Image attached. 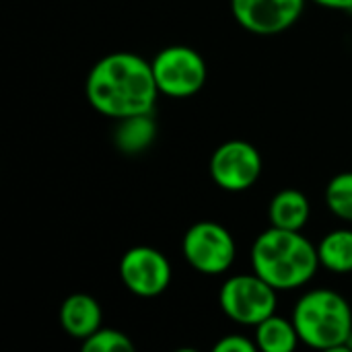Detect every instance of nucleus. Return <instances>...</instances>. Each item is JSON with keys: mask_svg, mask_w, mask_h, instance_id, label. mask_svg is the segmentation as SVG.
Listing matches in <instances>:
<instances>
[{"mask_svg": "<svg viewBox=\"0 0 352 352\" xmlns=\"http://www.w3.org/2000/svg\"><path fill=\"white\" fill-rule=\"evenodd\" d=\"M311 214L309 200L303 192L299 190H280L268 208L270 225L278 229H289V231H301Z\"/></svg>", "mask_w": 352, "mask_h": 352, "instance_id": "nucleus-11", "label": "nucleus"}, {"mask_svg": "<svg viewBox=\"0 0 352 352\" xmlns=\"http://www.w3.org/2000/svg\"><path fill=\"white\" fill-rule=\"evenodd\" d=\"M155 136H157V126L151 113H140V116L118 120L116 134H113L118 148L128 155H136L148 148Z\"/></svg>", "mask_w": 352, "mask_h": 352, "instance_id": "nucleus-13", "label": "nucleus"}, {"mask_svg": "<svg viewBox=\"0 0 352 352\" xmlns=\"http://www.w3.org/2000/svg\"><path fill=\"white\" fill-rule=\"evenodd\" d=\"M182 252L186 262L206 276L227 272L237 256L233 235L223 225L212 221L192 225L182 239Z\"/></svg>", "mask_w": 352, "mask_h": 352, "instance_id": "nucleus-5", "label": "nucleus"}, {"mask_svg": "<svg viewBox=\"0 0 352 352\" xmlns=\"http://www.w3.org/2000/svg\"><path fill=\"white\" fill-rule=\"evenodd\" d=\"M151 66L159 93L173 99L192 97L206 82V62L188 45H169L161 50Z\"/></svg>", "mask_w": 352, "mask_h": 352, "instance_id": "nucleus-6", "label": "nucleus"}, {"mask_svg": "<svg viewBox=\"0 0 352 352\" xmlns=\"http://www.w3.org/2000/svg\"><path fill=\"white\" fill-rule=\"evenodd\" d=\"M258 351L264 352H293L297 349L299 334L293 324V320H287L283 316L272 314L264 322L256 326L254 336Z\"/></svg>", "mask_w": 352, "mask_h": 352, "instance_id": "nucleus-12", "label": "nucleus"}, {"mask_svg": "<svg viewBox=\"0 0 352 352\" xmlns=\"http://www.w3.org/2000/svg\"><path fill=\"white\" fill-rule=\"evenodd\" d=\"M320 264L334 274H352V229H336L318 245Z\"/></svg>", "mask_w": 352, "mask_h": 352, "instance_id": "nucleus-14", "label": "nucleus"}, {"mask_svg": "<svg viewBox=\"0 0 352 352\" xmlns=\"http://www.w3.org/2000/svg\"><path fill=\"white\" fill-rule=\"evenodd\" d=\"M293 324L303 344L318 351L349 352L352 309L342 295L328 289L305 293L293 309Z\"/></svg>", "mask_w": 352, "mask_h": 352, "instance_id": "nucleus-3", "label": "nucleus"}, {"mask_svg": "<svg viewBox=\"0 0 352 352\" xmlns=\"http://www.w3.org/2000/svg\"><path fill=\"white\" fill-rule=\"evenodd\" d=\"M305 8V0H231L235 21L250 33L276 35L293 27Z\"/></svg>", "mask_w": 352, "mask_h": 352, "instance_id": "nucleus-9", "label": "nucleus"}, {"mask_svg": "<svg viewBox=\"0 0 352 352\" xmlns=\"http://www.w3.org/2000/svg\"><path fill=\"white\" fill-rule=\"evenodd\" d=\"M103 311L97 299L87 293H74L60 305V326L76 340H85L101 328Z\"/></svg>", "mask_w": 352, "mask_h": 352, "instance_id": "nucleus-10", "label": "nucleus"}, {"mask_svg": "<svg viewBox=\"0 0 352 352\" xmlns=\"http://www.w3.org/2000/svg\"><path fill=\"white\" fill-rule=\"evenodd\" d=\"M318 245L301 231L272 227L252 245V268L276 291H295L307 285L320 268Z\"/></svg>", "mask_w": 352, "mask_h": 352, "instance_id": "nucleus-2", "label": "nucleus"}, {"mask_svg": "<svg viewBox=\"0 0 352 352\" xmlns=\"http://www.w3.org/2000/svg\"><path fill=\"white\" fill-rule=\"evenodd\" d=\"M276 289L256 272L235 274L221 287L219 303L223 314L239 326L256 328L276 314Z\"/></svg>", "mask_w": 352, "mask_h": 352, "instance_id": "nucleus-4", "label": "nucleus"}, {"mask_svg": "<svg viewBox=\"0 0 352 352\" xmlns=\"http://www.w3.org/2000/svg\"><path fill=\"white\" fill-rule=\"evenodd\" d=\"M214 352H256L258 344L256 340H250L241 334H231V336H223L214 346Z\"/></svg>", "mask_w": 352, "mask_h": 352, "instance_id": "nucleus-17", "label": "nucleus"}, {"mask_svg": "<svg viewBox=\"0 0 352 352\" xmlns=\"http://www.w3.org/2000/svg\"><path fill=\"white\" fill-rule=\"evenodd\" d=\"M85 89L91 107L113 120L151 113L161 95L151 62L132 52L103 56L91 68Z\"/></svg>", "mask_w": 352, "mask_h": 352, "instance_id": "nucleus-1", "label": "nucleus"}, {"mask_svg": "<svg viewBox=\"0 0 352 352\" xmlns=\"http://www.w3.org/2000/svg\"><path fill=\"white\" fill-rule=\"evenodd\" d=\"M120 278L124 287L136 297H157L165 293L171 283V264L155 248H130L120 260Z\"/></svg>", "mask_w": 352, "mask_h": 352, "instance_id": "nucleus-8", "label": "nucleus"}, {"mask_svg": "<svg viewBox=\"0 0 352 352\" xmlns=\"http://www.w3.org/2000/svg\"><path fill=\"white\" fill-rule=\"evenodd\" d=\"M262 173V157L248 140H227L210 157V177L225 192H245Z\"/></svg>", "mask_w": 352, "mask_h": 352, "instance_id": "nucleus-7", "label": "nucleus"}, {"mask_svg": "<svg viewBox=\"0 0 352 352\" xmlns=\"http://www.w3.org/2000/svg\"><path fill=\"white\" fill-rule=\"evenodd\" d=\"M314 2L332 10H352V0H314Z\"/></svg>", "mask_w": 352, "mask_h": 352, "instance_id": "nucleus-18", "label": "nucleus"}, {"mask_svg": "<svg viewBox=\"0 0 352 352\" xmlns=\"http://www.w3.org/2000/svg\"><path fill=\"white\" fill-rule=\"evenodd\" d=\"M326 204L338 219L352 223V171L338 173L330 179L326 188Z\"/></svg>", "mask_w": 352, "mask_h": 352, "instance_id": "nucleus-15", "label": "nucleus"}, {"mask_svg": "<svg viewBox=\"0 0 352 352\" xmlns=\"http://www.w3.org/2000/svg\"><path fill=\"white\" fill-rule=\"evenodd\" d=\"M82 351L85 352H132L134 344L132 340L120 332V330H111V328H99L95 334H91L89 338L82 340Z\"/></svg>", "mask_w": 352, "mask_h": 352, "instance_id": "nucleus-16", "label": "nucleus"}]
</instances>
